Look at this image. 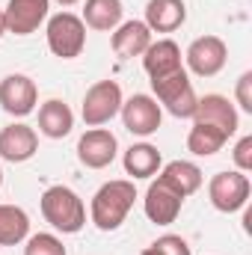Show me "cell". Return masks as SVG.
Wrapping results in <instances>:
<instances>
[{
    "label": "cell",
    "mask_w": 252,
    "mask_h": 255,
    "mask_svg": "<svg viewBox=\"0 0 252 255\" xmlns=\"http://www.w3.org/2000/svg\"><path fill=\"white\" fill-rule=\"evenodd\" d=\"M151 92H154V101L163 104L175 119H193L199 98L193 92V80H190L187 68H178L166 77L151 80Z\"/></svg>",
    "instance_id": "obj_3"
},
{
    "label": "cell",
    "mask_w": 252,
    "mask_h": 255,
    "mask_svg": "<svg viewBox=\"0 0 252 255\" xmlns=\"http://www.w3.org/2000/svg\"><path fill=\"white\" fill-rule=\"evenodd\" d=\"M6 33V15H3V9H0V36Z\"/></svg>",
    "instance_id": "obj_28"
},
{
    "label": "cell",
    "mask_w": 252,
    "mask_h": 255,
    "mask_svg": "<svg viewBox=\"0 0 252 255\" xmlns=\"http://www.w3.org/2000/svg\"><path fill=\"white\" fill-rule=\"evenodd\" d=\"M71 128H74V113L65 101L51 98L39 107V130L48 139H63V136L71 133Z\"/></svg>",
    "instance_id": "obj_18"
},
{
    "label": "cell",
    "mask_w": 252,
    "mask_h": 255,
    "mask_svg": "<svg viewBox=\"0 0 252 255\" xmlns=\"http://www.w3.org/2000/svg\"><path fill=\"white\" fill-rule=\"evenodd\" d=\"M122 122L133 136H151L160 122H163V110L151 95H130L127 101H122Z\"/></svg>",
    "instance_id": "obj_10"
},
{
    "label": "cell",
    "mask_w": 252,
    "mask_h": 255,
    "mask_svg": "<svg viewBox=\"0 0 252 255\" xmlns=\"http://www.w3.org/2000/svg\"><path fill=\"white\" fill-rule=\"evenodd\" d=\"M235 98H238V104H241L244 113H252V71H244V74L238 77Z\"/></svg>",
    "instance_id": "obj_27"
},
{
    "label": "cell",
    "mask_w": 252,
    "mask_h": 255,
    "mask_svg": "<svg viewBox=\"0 0 252 255\" xmlns=\"http://www.w3.org/2000/svg\"><path fill=\"white\" fill-rule=\"evenodd\" d=\"M122 86L116 80H98L86 89L83 95V107H80V116L89 128H101L107 125L119 110H122Z\"/></svg>",
    "instance_id": "obj_5"
},
{
    "label": "cell",
    "mask_w": 252,
    "mask_h": 255,
    "mask_svg": "<svg viewBox=\"0 0 252 255\" xmlns=\"http://www.w3.org/2000/svg\"><path fill=\"white\" fill-rule=\"evenodd\" d=\"M184 60H187V68L196 77H214L229 63V48L220 36H199L190 42Z\"/></svg>",
    "instance_id": "obj_7"
},
{
    "label": "cell",
    "mask_w": 252,
    "mask_h": 255,
    "mask_svg": "<svg viewBox=\"0 0 252 255\" xmlns=\"http://www.w3.org/2000/svg\"><path fill=\"white\" fill-rule=\"evenodd\" d=\"M0 184H3V169H0Z\"/></svg>",
    "instance_id": "obj_31"
},
{
    "label": "cell",
    "mask_w": 252,
    "mask_h": 255,
    "mask_svg": "<svg viewBox=\"0 0 252 255\" xmlns=\"http://www.w3.org/2000/svg\"><path fill=\"white\" fill-rule=\"evenodd\" d=\"M36 101H39V89L33 83V77L27 74H6L0 80V107L15 116V119H24L36 110Z\"/></svg>",
    "instance_id": "obj_9"
},
{
    "label": "cell",
    "mask_w": 252,
    "mask_h": 255,
    "mask_svg": "<svg viewBox=\"0 0 252 255\" xmlns=\"http://www.w3.org/2000/svg\"><path fill=\"white\" fill-rule=\"evenodd\" d=\"M250 193H252V184L247 178V172H217L211 181H208V199L211 205L220 211V214H235L241 211L247 202H250Z\"/></svg>",
    "instance_id": "obj_6"
},
{
    "label": "cell",
    "mask_w": 252,
    "mask_h": 255,
    "mask_svg": "<svg viewBox=\"0 0 252 255\" xmlns=\"http://www.w3.org/2000/svg\"><path fill=\"white\" fill-rule=\"evenodd\" d=\"M187 21L184 0H148L145 3V27L151 33H175Z\"/></svg>",
    "instance_id": "obj_16"
},
{
    "label": "cell",
    "mask_w": 252,
    "mask_h": 255,
    "mask_svg": "<svg viewBox=\"0 0 252 255\" xmlns=\"http://www.w3.org/2000/svg\"><path fill=\"white\" fill-rule=\"evenodd\" d=\"M226 142H229V136L223 130H217V128H211V125H199V122H193V128H190V133H187V151H193L196 157H211Z\"/></svg>",
    "instance_id": "obj_23"
},
{
    "label": "cell",
    "mask_w": 252,
    "mask_h": 255,
    "mask_svg": "<svg viewBox=\"0 0 252 255\" xmlns=\"http://www.w3.org/2000/svg\"><path fill=\"white\" fill-rule=\"evenodd\" d=\"M30 238V217L18 205H0V247H18Z\"/></svg>",
    "instance_id": "obj_22"
},
{
    "label": "cell",
    "mask_w": 252,
    "mask_h": 255,
    "mask_svg": "<svg viewBox=\"0 0 252 255\" xmlns=\"http://www.w3.org/2000/svg\"><path fill=\"white\" fill-rule=\"evenodd\" d=\"M24 255H68V253H65L63 241H60L57 235L39 232V235H30V238H27Z\"/></svg>",
    "instance_id": "obj_24"
},
{
    "label": "cell",
    "mask_w": 252,
    "mask_h": 255,
    "mask_svg": "<svg viewBox=\"0 0 252 255\" xmlns=\"http://www.w3.org/2000/svg\"><path fill=\"white\" fill-rule=\"evenodd\" d=\"M139 255H154V250H151V247H145V250H142Z\"/></svg>",
    "instance_id": "obj_30"
},
{
    "label": "cell",
    "mask_w": 252,
    "mask_h": 255,
    "mask_svg": "<svg viewBox=\"0 0 252 255\" xmlns=\"http://www.w3.org/2000/svg\"><path fill=\"white\" fill-rule=\"evenodd\" d=\"M133 199H136V187L127 178H116V181L101 184L92 196V205H89V217H92L95 229L116 232L127 220V214L133 208Z\"/></svg>",
    "instance_id": "obj_1"
},
{
    "label": "cell",
    "mask_w": 252,
    "mask_h": 255,
    "mask_svg": "<svg viewBox=\"0 0 252 255\" xmlns=\"http://www.w3.org/2000/svg\"><path fill=\"white\" fill-rule=\"evenodd\" d=\"M57 3H60V6H74L77 0H57Z\"/></svg>",
    "instance_id": "obj_29"
},
{
    "label": "cell",
    "mask_w": 252,
    "mask_h": 255,
    "mask_svg": "<svg viewBox=\"0 0 252 255\" xmlns=\"http://www.w3.org/2000/svg\"><path fill=\"white\" fill-rule=\"evenodd\" d=\"M39 208L45 223H51L63 235H77L86 226V205L71 187H63V184L48 187L39 199Z\"/></svg>",
    "instance_id": "obj_2"
},
{
    "label": "cell",
    "mask_w": 252,
    "mask_h": 255,
    "mask_svg": "<svg viewBox=\"0 0 252 255\" xmlns=\"http://www.w3.org/2000/svg\"><path fill=\"white\" fill-rule=\"evenodd\" d=\"M154 255H190V244L181 235H163L151 244Z\"/></svg>",
    "instance_id": "obj_25"
},
{
    "label": "cell",
    "mask_w": 252,
    "mask_h": 255,
    "mask_svg": "<svg viewBox=\"0 0 252 255\" xmlns=\"http://www.w3.org/2000/svg\"><path fill=\"white\" fill-rule=\"evenodd\" d=\"M116 151H119L116 133L107 130V128H89L77 139V160L86 169H104V166H110L116 160Z\"/></svg>",
    "instance_id": "obj_8"
},
{
    "label": "cell",
    "mask_w": 252,
    "mask_h": 255,
    "mask_svg": "<svg viewBox=\"0 0 252 255\" xmlns=\"http://www.w3.org/2000/svg\"><path fill=\"white\" fill-rule=\"evenodd\" d=\"M39 151V136L36 130L24 122L6 125L0 130V157L9 163H24Z\"/></svg>",
    "instance_id": "obj_14"
},
{
    "label": "cell",
    "mask_w": 252,
    "mask_h": 255,
    "mask_svg": "<svg viewBox=\"0 0 252 255\" xmlns=\"http://www.w3.org/2000/svg\"><path fill=\"white\" fill-rule=\"evenodd\" d=\"M157 175H160L175 193H181L184 199L193 196V193L202 187V181H205L202 169H199L196 163H190V160H172V163H166Z\"/></svg>",
    "instance_id": "obj_20"
},
{
    "label": "cell",
    "mask_w": 252,
    "mask_h": 255,
    "mask_svg": "<svg viewBox=\"0 0 252 255\" xmlns=\"http://www.w3.org/2000/svg\"><path fill=\"white\" fill-rule=\"evenodd\" d=\"M232 157H235L238 172H252V136H241V139H238Z\"/></svg>",
    "instance_id": "obj_26"
},
{
    "label": "cell",
    "mask_w": 252,
    "mask_h": 255,
    "mask_svg": "<svg viewBox=\"0 0 252 255\" xmlns=\"http://www.w3.org/2000/svg\"><path fill=\"white\" fill-rule=\"evenodd\" d=\"M48 12H51V0H9L3 9L6 33L30 36L48 21Z\"/></svg>",
    "instance_id": "obj_12"
},
{
    "label": "cell",
    "mask_w": 252,
    "mask_h": 255,
    "mask_svg": "<svg viewBox=\"0 0 252 255\" xmlns=\"http://www.w3.org/2000/svg\"><path fill=\"white\" fill-rule=\"evenodd\" d=\"M193 122H199V125H211L217 128V130H223L226 136H232L235 130H238V110H235V104L226 98V95H202L199 101H196V113H193Z\"/></svg>",
    "instance_id": "obj_13"
},
{
    "label": "cell",
    "mask_w": 252,
    "mask_h": 255,
    "mask_svg": "<svg viewBox=\"0 0 252 255\" xmlns=\"http://www.w3.org/2000/svg\"><path fill=\"white\" fill-rule=\"evenodd\" d=\"M122 15H125V6L122 0H86L83 6V24L92 27V30H101V33H110L122 24Z\"/></svg>",
    "instance_id": "obj_19"
},
{
    "label": "cell",
    "mask_w": 252,
    "mask_h": 255,
    "mask_svg": "<svg viewBox=\"0 0 252 255\" xmlns=\"http://www.w3.org/2000/svg\"><path fill=\"white\" fill-rule=\"evenodd\" d=\"M48 48L60 60H74L86 48V24L74 12H57L48 18Z\"/></svg>",
    "instance_id": "obj_4"
},
{
    "label": "cell",
    "mask_w": 252,
    "mask_h": 255,
    "mask_svg": "<svg viewBox=\"0 0 252 255\" xmlns=\"http://www.w3.org/2000/svg\"><path fill=\"white\" fill-rule=\"evenodd\" d=\"M148 45H151V30L145 27V21H122L113 30V51L119 60L142 57Z\"/></svg>",
    "instance_id": "obj_17"
},
{
    "label": "cell",
    "mask_w": 252,
    "mask_h": 255,
    "mask_svg": "<svg viewBox=\"0 0 252 255\" xmlns=\"http://www.w3.org/2000/svg\"><path fill=\"white\" fill-rule=\"evenodd\" d=\"M142 68H145L148 80H157V77H166V74L184 68V63H181V48H178L172 39H157V42H151V45L142 51Z\"/></svg>",
    "instance_id": "obj_15"
},
{
    "label": "cell",
    "mask_w": 252,
    "mask_h": 255,
    "mask_svg": "<svg viewBox=\"0 0 252 255\" xmlns=\"http://www.w3.org/2000/svg\"><path fill=\"white\" fill-rule=\"evenodd\" d=\"M181 205H184V196L172 190L160 175H157V181L148 184L145 199H142L145 217H148L151 223H157V226H169V223H175L178 214H181Z\"/></svg>",
    "instance_id": "obj_11"
},
{
    "label": "cell",
    "mask_w": 252,
    "mask_h": 255,
    "mask_svg": "<svg viewBox=\"0 0 252 255\" xmlns=\"http://www.w3.org/2000/svg\"><path fill=\"white\" fill-rule=\"evenodd\" d=\"M122 163H125V172L130 178H151V175L160 172L163 160H160V151L151 142H136L125 151Z\"/></svg>",
    "instance_id": "obj_21"
}]
</instances>
